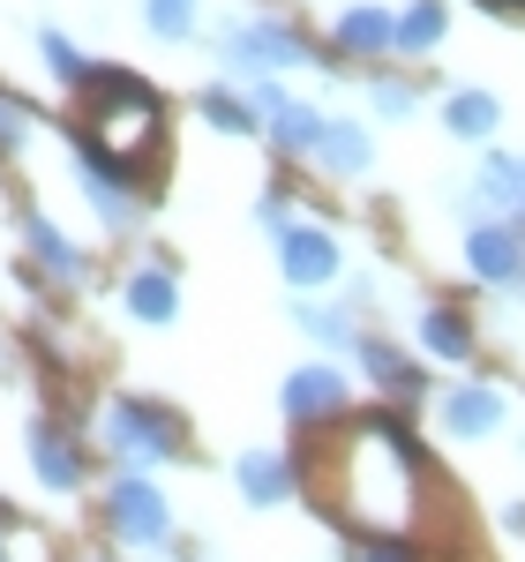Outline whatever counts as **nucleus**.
Here are the masks:
<instances>
[{
    "label": "nucleus",
    "instance_id": "obj_15",
    "mask_svg": "<svg viewBox=\"0 0 525 562\" xmlns=\"http://www.w3.org/2000/svg\"><path fill=\"white\" fill-rule=\"evenodd\" d=\"M23 248H31V256H38L45 270L60 278V285H83V278H90V256H83V248H76V240H68V233H60L45 211H23Z\"/></svg>",
    "mask_w": 525,
    "mask_h": 562
},
{
    "label": "nucleus",
    "instance_id": "obj_14",
    "mask_svg": "<svg viewBox=\"0 0 525 562\" xmlns=\"http://www.w3.org/2000/svg\"><path fill=\"white\" fill-rule=\"evenodd\" d=\"M436 413H443V428H450V435L481 442V435H495V420H503V390H488V383H450Z\"/></svg>",
    "mask_w": 525,
    "mask_h": 562
},
{
    "label": "nucleus",
    "instance_id": "obj_8",
    "mask_svg": "<svg viewBox=\"0 0 525 562\" xmlns=\"http://www.w3.org/2000/svg\"><path fill=\"white\" fill-rule=\"evenodd\" d=\"M278 270H286V285H331L338 270H346V248L323 233V225H286L278 233Z\"/></svg>",
    "mask_w": 525,
    "mask_h": 562
},
{
    "label": "nucleus",
    "instance_id": "obj_30",
    "mask_svg": "<svg viewBox=\"0 0 525 562\" xmlns=\"http://www.w3.org/2000/svg\"><path fill=\"white\" fill-rule=\"evenodd\" d=\"M503 525H511V532H525V503H511V518H503Z\"/></svg>",
    "mask_w": 525,
    "mask_h": 562
},
{
    "label": "nucleus",
    "instance_id": "obj_1",
    "mask_svg": "<svg viewBox=\"0 0 525 562\" xmlns=\"http://www.w3.org/2000/svg\"><path fill=\"white\" fill-rule=\"evenodd\" d=\"M331 518H346L353 532H413V510L428 495V458L405 435V420L368 413L353 420L338 458H331Z\"/></svg>",
    "mask_w": 525,
    "mask_h": 562
},
{
    "label": "nucleus",
    "instance_id": "obj_28",
    "mask_svg": "<svg viewBox=\"0 0 525 562\" xmlns=\"http://www.w3.org/2000/svg\"><path fill=\"white\" fill-rule=\"evenodd\" d=\"M31 121H38V113H31L23 98L0 90V150H23V143H31Z\"/></svg>",
    "mask_w": 525,
    "mask_h": 562
},
{
    "label": "nucleus",
    "instance_id": "obj_24",
    "mask_svg": "<svg viewBox=\"0 0 525 562\" xmlns=\"http://www.w3.org/2000/svg\"><path fill=\"white\" fill-rule=\"evenodd\" d=\"M293 323H301L315 346H331V352H346L360 346V330H353V315L346 307H315V301H293Z\"/></svg>",
    "mask_w": 525,
    "mask_h": 562
},
{
    "label": "nucleus",
    "instance_id": "obj_22",
    "mask_svg": "<svg viewBox=\"0 0 525 562\" xmlns=\"http://www.w3.org/2000/svg\"><path fill=\"white\" fill-rule=\"evenodd\" d=\"M38 53H45V68H53V83L90 90V76H98V68H90V53L68 38V31H38Z\"/></svg>",
    "mask_w": 525,
    "mask_h": 562
},
{
    "label": "nucleus",
    "instance_id": "obj_12",
    "mask_svg": "<svg viewBox=\"0 0 525 562\" xmlns=\"http://www.w3.org/2000/svg\"><path fill=\"white\" fill-rule=\"evenodd\" d=\"M233 480H241V503H248V510H278V503L293 495V458H278V450H241V458H233Z\"/></svg>",
    "mask_w": 525,
    "mask_h": 562
},
{
    "label": "nucleus",
    "instance_id": "obj_19",
    "mask_svg": "<svg viewBox=\"0 0 525 562\" xmlns=\"http://www.w3.org/2000/svg\"><path fill=\"white\" fill-rule=\"evenodd\" d=\"M443 31H450V8H443V0H405V8H398L391 53H436Z\"/></svg>",
    "mask_w": 525,
    "mask_h": 562
},
{
    "label": "nucleus",
    "instance_id": "obj_11",
    "mask_svg": "<svg viewBox=\"0 0 525 562\" xmlns=\"http://www.w3.org/2000/svg\"><path fill=\"white\" fill-rule=\"evenodd\" d=\"M398 38V15L391 8H376V0H353L346 15L331 23V68L338 60H383Z\"/></svg>",
    "mask_w": 525,
    "mask_h": 562
},
{
    "label": "nucleus",
    "instance_id": "obj_6",
    "mask_svg": "<svg viewBox=\"0 0 525 562\" xmlns=\"http://www.w3.org/2000/svg\"><path fill=\"white\" fill-rule=\"evenodd\" d=\"M278 405H286V420H293V428H338V420H346V405H353V390H346V375H338L331 360H308V368L286 375Z\"/></svg>",
    "mask_w": 525,
    "mask_h": 562
},
{
    "label": "nucleus",
    "instance_id": "obj_5",
    "mask_svg": "<svg viewBox=\"0 0 525 562\" xmlns=\"http://www.w3.org/2000/svg\"><path fill=\"white\" fill-rule=\"evenodd\" d=\"M105 525H113L121 548H174V510H166L158 480L143 465H121L105 480Z\"/></svg>",
    "mask_w": 525,
    "mask_h": 562
},
{
    "label": "nucleus",
    "instance_id": "obj_7",
    "mask_svg": "<svg viewBox=\"0 0 525 562\" xmlns=\"http://www.w3.org/2000/svg\"><path fill=\"white\" fill-rule=\"evenodd\" d=\"M466 270L481 285H525V225H511V217L473 225L466 233Z\"/></svg>",
    "mask_w": 525,
    "mask_h": 562
},
{
    "label": "nucleus",
    "instance_id": "obj_18",
    "mask_svg": "<svg viewBox=\"0 0 525 562\" xmlns=\"http://www.w3.org/2000/svg\"><path fill=\"white\" fill-rule=\"evenodd\" d=\"M495 121H503L495 90H450V98H443V128L466 135V143H488V135H495Z\"/></svg>",
    "mask_w": 525,
    "mask_h": 562
},
{
    "label": "nucleus",
    "instance_id": "obj_4",
    "mask_svg": "<svg viewBox=\"0 0 525 562\" xmlns=\"http://www.w3.org/2000/svg\"><path fill=\"white\" fill-rule=\"evenodd\" d=\"M219 60L225 68H241V76H286V68H331L315 38H308L301 23H286V15H241V23H225L219 31Z\"/></svg>",
    "mask_w": 525,
    "mask_h": 562
},
{
    "label": "nucleus",
    "instance_id": "obj_3",
    "mask_svg": "<svg viewBox=\"0 0 525 562\" xmlns=\"http://www.w3.org/2000/svg\"><path fill=\"white\" fill-rule=\"evenodd\" d=\"M98 442L121 458V465H174L180 450H188V428H180L174 405H158V397H113L105 413H98Z\"/></svg>",
    "mask_w": 525,
    "mask_h": 562
},
{
    "label": "nucleus",
    "instance_id": "obj_16",
    "mask_svg": "<svg viewBox=\"0 0 525 562\" xmlns=\"http://www.w3.org/2000/svg\"><path fill=\"white\" fill-rule=\"evenodd\" d=\"M481 211L511 217V225H525V158H511V150H495L481 173V195H473Z\"/></svg>",
    "mask_w": 525,
    "mask_h": 562
},
{
    "label": "nucleus",
    "instance_id": "obj_31",
    "mask_svg": "<svg viewBox=\"0 0 525 562\" xmlns=\"http://www.w3.org/2000/svg\"><path fill=\"white\" fill-rule=\"evenodd\" d=\"M488 8H525V0H488Z\"/></svg>",
    "mask_w": 525,
    "mask_h": 562
},
{
    "label": "nucleus",
    "instance_id": "obj_21",
    "mask_svg": "<svg viewBox=\"0 0 525 562\" xmlns=\"http://www.w3.org/2000/svg\"><path fill=\"white\" fill-rule=\"evenodd\" d=\"M353 352L368 360V383H376V390H398V397H421V375H413V368L398 360V346H391V338H360Z\"/></svg>",
    "mask_w": 525,
    "mask_h": 562
},
{
    "label": "nucleus",
    "instance_id": "obj_25",
    "mask_svg": "<svg viewBox=\"0 0 525 562\" xmlns=\"http://www.w3.org/2000/svg\"><path fill=\"white\" fill-rule=\"evenodd\" d=\"M143 23H150V38H196V0H143Z\"/></svg>",
    "mask_w": 525,
    "mask_h": 562
},
{
    "label": "nucleus",
    "instance_id": "obj_26",
    "mask_svg": "<svg viewBox=\"0 0 525 562\" xmlns=\"http://www.w3.org/2000/svg\"><path fill=\"white\" fill-rule=\"evenodd\" d=\"M368 105H376V121H405V113L421 105V90L405 83V76H376V83H368Z\"/></svg>",
    "mask_w": 525,
    "mask_h": 562
},
{
    "label": "nucleus",
    "instance_id": "obj_13",
    "mask_svg": "<svg viewBox=\"0 0 525 562\" xmlns=\"http://www.w3.org/2000/svg\"><path fill=\"white\" fill-rule=\"evenodd\" d=\"M308 158H315L323 173H338V180H360L368 166H376V143H368L360 121H331V113H323V135H315Z\"/></svg>",
    "mask_w": 525,
    "mask_h": 562
},
{
    "label": "nucleus",
    "instance_id": "obj_29",
    "mask_svg": "<svg viewBox=\"0 0 525 562\" xmlns=\"http://www.w3.org/2000/svg\"><path fill=\"white\" fill-rule=\"evenodd\" d=\"M256 225H270V233H286V225H293V217H286V195H278V188H270V195L256 203Z\"/></svg>",
    "mask_w": 525,
    "mask_h": 562
},
{
    "label": "nucleus",
    "instance_id": "obj_23",
    "mask_svg": "<svg viewBox=\"0 0 525 562\" xmlns=\"http://www.w3.org/2000/svg\"><path fill=\"white\" fill-rule=\"evenodd\" d=\"M196 113H203L219 135H256L262 128L256 98H233V90H203V98H196Z\"/></svg>",
    "mask_w": 525,
    "mask_h": 562
},
{
    "label": "nucleus",
    "instance_id": "obj_32",
    "mask_svg": "<svg viewBox=\"0 0 525 562\" xmlns=\"http://www.w3.org/2000/svg\"><path fill=\"white\" fill-rule=\"evenodd\" d=\"M0 562H8V540H0Z\"/></svg>",
    "mask_w": 525,
    "mask_h": 562
},
{
    "label": "nucleus",
    "instance_id": "obj_10",
    "mask_svg": "<svg viewBox=\"0 0 525 562\" xmlns=\"http://www.w3.org/2000/svg\"><path fill=\"white\" fill-rule=\"evenodd\" d=\"M256 113H262V128H270V143H278V150H293V158H308V150H315V135H323V113L301 105V98H286L278 76H256Z\"/></svg>",
    "mask_w": 525,
    "mask_h": 562
},
{
    "label": "nucleus",
    "instance_id": "obj_20",
    "mask_svg": "<svg viewBox=\"0 0 525 562\" xmlns=\"http://www.w3.org/2000/svg\"><path fill=\"white\" fill-rule=\"evenodd\" d=\"M421 346L436 352V360H450V368H466V360H473V323H466L458 307H428V315H421Z\"/></svg>",
    "mask_w": 525,
    "mask_h": 562
},
{
    "label": "nucleus",
    "instance_id": "obj_27",
    "mask_svg": "<svg viewBox=\"0 0 525 562\" xmlns=\"http://www.w3.org/2000/svg\"><path fill=\"white\" fill-rule=\"evenodd\" d=\"M353 562H421V548H413L405 532H368V540L353 548Z\"/></svg>",
    "mask_w": 525,
    "mask_h": 562
},
{
    "label": "nucleus",
    "instance_id": "obj_2",
    "mask_svg": "<svg viewBox=\"0 0 525 562\" xmlns=\"http://www.w3.org/2000/svg\"><path fill=\"white\" fill-rule=\"evenodd\" d=\"M158 128H166V105L150 98V83L113 76V68L90 76V128H83V143L98 150V158H113L121 173H135V166L158 150Z\"/></svg>",
    "mask_w": 525,
    "mask_h": 562
},
{
    "label": "nucleus",
    "instance_id": "obj_17",
    "mask_svg": "<svg viewBox=\"0 0 525 562\" xmlns=\"http://www.w3.org/2000/svg\"><path fill=\"white\" fill-rule=\"evenodd\" d=\"M121 301H129L135 323H174V315H180V285H174V270H158V262H150V270H135V278H129V293H121Z\"/></svg>",
    "mask_w": 525,
    "mask_h": 562
},
{
    "label": "nucleus",
    "instance_id": "obj_9",
    "mask_svg": "<svg viewBox=\"0 0 525 562\" xmlns=\"http://www.w3.org/2000/svg\"><path fill=\"white\" fill-rule=\"evenodd\" d=\"M23 450H31V473H38L53 495H76V487H83V442L60 428V420L38 413V420L23 428Z\"/></svg>",
    "mask_w": 525,
    "mask_h": 562
}]
</instances>
